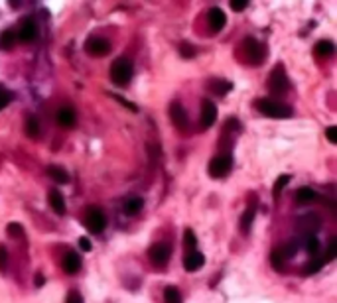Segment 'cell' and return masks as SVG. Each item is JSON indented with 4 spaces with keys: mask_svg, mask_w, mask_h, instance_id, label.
I'll use <instances>...</instances> for the list:
<instances>
[{
    "mask_svg": "<svg viewBox=\"0 0 337 303\" xmlns=\"http://www.w3.org/2000/svg\"><path fill=\"white\" fill-rule=\"evenodd\" d=\"M132 77V63L126 57H118L111 65V79L118 87H126Z\"/></svg>",
    "mask_w": 337,
    "mask_h": 303,
    "instance_id": "cell-1",
    "label": "cell"
},
{
    "mask_svg": "<svg viewBox=\"0 0 337 303\" xmlns=\"http://www.w3.org/2000/svg\"><path fill=\"white\" fill-rule=\"evenodd\" d=\"M256 107H258V110H260L264 116H268V118H290V116H292V108H290V107L280 105V103H276V101H272V99H260V101L256 103Z\"/></svg>",
    "mask_w": 337,
    "mask_h": 303,
    "instance_id": "cell-2",
    "label": "cell"
},
{
    "mask_svg": "<svg viewBox=\"0 0 337 303\" xmlns=\"http://www.w3.org/2000/svg\"><path fill=\"white\" fill-rule=\"evenodd\" d=\"M243 53H245V59L250 63V65H260L266 57V49L264 45L254 40V38H247L243 42Z\"/></svg>",
    "mask_w": 337,
    "mask_h": 303,
    "instance_id": "cell-3",
    "label": "cell"
},
{
    "mask_svg": "<svg viewBox=\"0 0 337 303\" xmlns=\"http://www.w3.org/2000/svg\"><path fill=\"white\" fill-rule=\"evenodd\" d=\"M268 91L272 95H284L288 91V77L282 65H276L268 75Z\"/></svg>",
    "mask_w": 337,
    "mask_h": 303,
    "instance_id": "cell-4",
    "label": "cell"
},
{
    "mask_svg": "<svg viewBox=\"0 0 337 303\" xmlns=\"http://www.w3.org/2000/svg\"><path fill=\"white\" fill-rule=\"evenodd\" d=\"M85 224H87V229H89L91 233L99 235V233H103V231L107 229V216H105V213H103L101 209L91 207V209L87 211V215H85Z\"/></svg>",
    "mask_w": 337,
    "mask_h": 303,
    "instance_id": "cell-5",
    "label": "cell"
},
{
    "mask_svg": "<svg viewBox=\"0 0 337 303\" xmlns=\"http://www.w3.org/2000/svg\"><path fill=\"white\" fill-rule=\"evenodd\" d=\"M319 226H321V220L317 215L310 213L306 216H300L298 222H296V229L302 237H315V233L319 231Z\"/></svg>",
    "mask_w": 337,
    "mask_h": 303,
    "instance_id": "cell-6",
    "label": "cell"
},
{
    "mask_svg": "<svg viewBox=\"0 0 337 303\" xmlns=\"http://www.w3.org/2000/svg\"><path fill=\"white\" fill-rule=\"evenodd\" d=\"M231 168H233L231 154H221V156H217V158L211 160V164H209L207 170H209V175L211 177H223V175H227L231 172Z\"/></svg>",
    "mask_w": 337,
    "mask_h": 303,
    "instance_id": "cell-7",
    "label": "cell"
},
{
    "mask_svg": "<svg viewBox=\"0 0 337 303\" xmlns=\"http://www.w3.org/2000/svg\"><path fill=\"white\" fill-rule=\"evenodd\" d=\"M148 256H150V260H152L156 266H164V264H168V260H170V256H172V246L166 244V242H156V244L150 246Z\"/></svg>",
    "mask_w": 337,
    "mask_h": 303,
    "instance_id": "cell-8",
    "label": "cell"
},
{
    "mask_svg": "<svg viewBox=\"0 0 337 303\" xmlns=\"http://www.w3.org/2000/svg\"><path fill=\"white\" fill-rule=\"evenodd\" d=\"M217 120V107L209 99H203L201 103V128H209Z\"/></svg>",
    "mask_w": 337,
    "mask_h": 303,
    "instance_id": "cell-9",
    "label": "cell"
},
{
    "mask_svg": "<svg viewBox=\"0 0 337 303\" xmlns=\"http://www.w3.org/2000/svg\"><path fill=\"white\" fill-rule=\"evenodd\" d=\"M87 53L93 57H105L111 53V43L105 38H91L87 42Z\"/></svg>",
    "mask_w": 337,
    "mask_h": 303,
    "instance_id": "cell-10",
    "label": "cell"
},
{
    "mask_svg": "<svg viewBox=\"0 0 337 303\" xmlns=\"http://www.w3.org/2000/svg\"><path fill=\"white\" fill-rule=\"evenodd\" d=\"M170 118H172V122H174L180 130H185V128H187L189 118H187V112H185V108L181 107V103L174 101V103L170 105Z\"/></svg>",
    "mask_w": 337,
    "mask_h": 303,
    "instance_id": "cell-11",
    "label": "cell"
},
{
    "mask_svg": "<svg viewBox=\"0 0 337 303\" xmlns=\"http://www.w3.org/2000/svg\"><path fill=\"white\" fill-rule=\"evenodd\" d=\"M61 268H63L65 274H69V276L77 274L81 270V256L75 254V252H67L63 256V260H61Z\"/></svg>",
    "mask_w": 337,
    "mask_h": 303,
    "instance_id": "cell-12",
    "label": "cell"
},
{
    "mask_svg": "<svg viewBox=\"0 0 337 303\" xmlns=\"http://www.w3.org/2000/svg\"><path fill=\"white\" fill-rule=\"evenodd\" d=\"M55 118H57L59 126H63V128H73L75 122H77V112L71 107H61L57 110V116Z\"/></svg>",
    "mask_w": 337,
    "mask_h": 303,
    "instance_id": "cell-13",
    "label": "cell"
},
{
    "mask_svg": "<svg viewBox=\"0 0 337 303\" xmlns=\"http://www.w3.org/2000/svg\"><path fill=\"white\" fill-rule=\"evenodd\" d=\"M18 36V40L20 42H34L36 40V36H38V26H36V22L34 20H26V22H22V26H20V32L16 34Z\"/></svg>",
    "mask_w": 337,
    "mask_h": 303,
    "instance_id": "cell-14",
    "label": "cell"
},
{
    "mask_svg": "<svg viewBox=\"0 0 337 303\" xmlns=\"http://www.w3.org/2000/svg\"><path fill=\"white\" fill-rule=\"evenodd\" d=\"M205 264V256L201 252H187L183 258V266L187 272H197L199 268H203Z\"/></svg>",
    "mask_w": 337,
    "mask_h": 303,
    "instance_id": "cell-15",
    "label": "cell"
},
{
    "mask_svg": "<svg viewBox=\"0 0 337 303\" xmlns=\"http://www.w3.org/2000/svg\"><path fill=\"white\" fill-rule=\"evenodd\" d=\"M207 20H209V26H211L213 32H221L225 22H227V16H225V12L221 8H211L209 14H207Z\"/></svg>",
    "mask_w": 337,
    "mask_h": 303,
    "instance_id": "cell-16",
    "label": "cell"
},
{
    "mask_svg": "<svg viewBox=\"0 0 337 303\" xmlns=\"http://www.w3.org/2000/svg\"><path fill=\"white\" fill-rule=\"evenodd\" d=\"M207 89H209L213 95H217V97H225V95L231 91V83L225 81V79H211V81L207 83Z\"/></svg>",
    "mask_w": 337,
    "mask_h": 303,
    "instance_id": "cell-17",
    "label": "cell"
},
{
    "mask_svg": "<svg viewBox=\"0 0 337 303\" xmlns=\"http://www.w3.org/2000/svg\"><path fill=\"white\" fill-rule=\"evenodd\" d=\"M47 203H49V207H51V211L53 213H57V215H65V201H63V197H61V193L59 191H49V195H47Z\"/></svg>",
    "mask_w": 337,
    "mask_h": 303,
    "instance_id": "cell-18",
    "label": "cell"
},
{
    "mask_svg": "<svg viewBox=\"0 0 337 303\" xmlns=\"http://www.w3.org/2000/svg\"><path fill=\"white\" fill-rule=\"evenodd\" d=\"M47 175H49L55 183H59V185L69 183V173H67L63 168H59V166H49V168H47Z\"/></svg>",
    "mask_w": 337,
    "mask_h": 303,
    "instance_id": "cell-19",
    "label": "cell"
},
{
    "mask_svg": "<svg viewBox=\"0 0 337 303\" xmlns=\"http://www.w3.org/2000/svg\"><path fill=\"white\" fill-rule=\"evenodd\" d=\"M142 207H144V201L140 197H130L124 203V213L126 215H138L142 211Z\"/></svg>",
    "mask_w": 337,
    "mask_h": 303,
    "instance_id": "cell-20",
    "label": "cell"
},
{
    "mask_svg": "<svg viewBox=\"0 0 337 303\" xmlns=\"http://www.w3.org/2000/svg\"><path fill=\"white\" fill-rule=\"evenodd\" d=\"M26 134L30 138H40L42 134V124L38 120V116H28L26 118Z\"/></svg>",
    "mask_w": 337,
    "mask_h": 303,
    "instance_id": "cell-21",
    "label": "cell"
},
{
    "mask_svg": "<svg viewBox=\"0 0 337 303\" xmlns=\"http://www.w3.org/2000/svg\"><path fill=\"white\" fill-rule=\"evenodd\" d=\"M333 51H335V45L329 40H321L315 43V55H319V57H329V55H333Z\"/></svg>",
    "mask_w": 337,
    "mask_h": 303,
    "instance_id": "cell-22",
    "label": "cell"
},
{
    "mask_svg": "<svg viewBox=\"0 0 337 303\" xmlns=\"http://www.w3.org/2000/svg\"><path fill=\"white\" fill-rule=\"evenodd\" d=\"M16 40H18V36H16L14 30H4L2 34H0V47H2V49H10V47H14Z\"/></svg>",
    "mask_w": 337,
    "mask_h": 303,
    "instance_id": "cell-23",
    "label": "cell"
},
{
    "mask_svg": "<svg viewBox=\"0 0 337 303\" xmlns=\"http://www.w3.org/2000/svg\"><path fill=\"white\" fill-rule=\"evenodd\" d=\"M314 199H315V191H314L312 187H300L298 193H296V201H298L300 205H306V203H310V201H314Z\"/></svg>",
    "mask_w": 337,
    "mask_h": 303,
    "instance_id": "cell-24",
    "label": "cell"
},
{
    "mask_svg": "<svg viewBox=\"0 0 337 303\" xmlns=\"http://www.w3.org/2000/svg\"><path fill=\"white\" fill-rule=\"evenodd\" d=\"M325 264H327V262H325L323 258H315V260H312L308 266H304V274H306V276H312V274L319 272V270H321Z\"/></svg>",
    "mask_w": 337,
    "mask_h": 303,
    "instance_id": "cell-25",
    "label": "cell"
},
{
    "mask_svg": "<svg viewBox=\"0 0 337 303\" xmlns=\"http://www.w3.org/2000/svg\"><path fill=\"white\" fill-rule=\"evenodd\" d=\"M284 262H286V258H284L282 250H280V248H274V250H272V254H270V264H272V268L282 270Z\"/></svg>",
    "mask_w": 337,
    "mask_h": 303,
    "instance_id": "cell-26",
    "label": "cell"
},
{
    "mask_svg": "<svg viewBox=\"0 0 337 303\" xmlns=\"http://www.w3.org/2000/svg\"><path fill=\"white\" fill-rule=\"evenodd\" d=\"M252 218H254V207H248V209L243 213V216H241V229H243V231H248V229H250Z\"/></svg>",
    "mask_w": 337,
    "mask_h": 303,
    "instance_id": "cell-27",
    "label": "cell"
},
{
    "mask_svg": "<svg viewBox=\"0 0 337 303\" xmlns=\"http://www.w3.org/2000/svg\"><path fill=\"white\" fill-rule=\"evenodd\" d=\"M290 179H292V177H290V173H284V175H280V177L276 179V183H274V187H272L274 197H278V195L282 193V189H284V187L290 183Z\"/></svg>",
    "mask_w": 337,
    "mask_h": 303,
    "instance_id": "cell-28",
    "label": "cell"
},
{
    "mask_svg": "<svg viewBox=\"0 0 337 303\" xmlns=\"http://www.w3.org/2000/svg\"><path fill=\"white\" fill-rule=\"evenodd\" d=\"M302 246H304L310 254H315V252L319 250V240H317V237H304Z\"/></svg>",
    "mask_w": 337,
    "mask_h": 303,
    "instance_id": "cell-29",
    "label": "cell"
},
{
    "mask_svg": "<svg viewBox=\"0 0 337 303\" xmlns=\"http://www.w3.org/2000/svg\"><path fill=\"white\" fill-rule=\"evenodd\" d=\"M164 301L166 303H181V295L176 287H166L164 291Z\"/></svg>",
    "mask_w": 337,
    "mask_h": 303,
    "instance_id": "cell-30",
    "label": "cell"
},
{
    "mask_svg": "<svg viewBox=\"0 0 337 303\" xmlns=\"http://www.w3.org/2000/svg\"><path fill=\"white\" fill-rule=\"evenodd\" d=\"M282 254H284V258L288 260V258H294L296 254H298V242H290V244H284L282 248Z\"/></svg>",
    "mask_w": 337,
    "mask_h": 303,
    "instance_id": "cell-31",
    "label": "cell"
},
{
    "mask_svg": "<svg viewBox=\"0 0 337 303\" xmlns=\"http://www.w3.org/2000/svg\"><path fill=\"white\" fill-rule=\"evenodd\" d=\"M183 244H185V248H189V250H193V248H195L197 238H195V235H193V231H191V229H187V231H185V235H183Z\"/></svg>",
    "mask_w": 337,
    "mask_h": 303,
    "instance_id": "cell-32",
    "label": "cell"
},
{
    "mask_svg": "<svg viewBox=\"0 0 337 303\" xmlns=\"http://www.w3.org/2000/svg\"><path fill=\"white\" fill-rule=\"evenodd\" d=\"M335 256H337V240L331 238V242H329V246H327V254L323 256V260L329 262V260H333Z\"/></svg>",
    "mask_w": 337,
    "mask_h": 303,
    "instance_id": "cell-33",
    "label": "cell"
},
{
    "mask_svg": "<svg viewBox=\"0 0 337 303\" xmlns=\"http://www.w3.org/2000/svg\"><path fill=\"white\" fill-rule=\"evenodd\" d=\"M8 233H10L14 238L24 237V229H22V224H18V222H10V224H8Z\"/></svg>",
    "mask_w": 337,
    "mask_h": 303,
    "instance_id": "cell-34",
    "label": "cell"
},
{
    "mask_svg": "<svg viewBox=\"0 0 337 303\" xmlns=\"http://www.w3.org/2000/svg\"><path fill=\"white\" fill-rule=\"evenodd\" d=\"M6 266H8V250H6V246L0 244V272H4Z\"/></svg>",
    "mask_w": 337,
    "mask_h": 303,
    "instance_id": "cell-35",
    "label": "cell"
},
{
    "mask_svg": "<svg viewBox=\"0 0 337 303\" xmlns=\"http://www.w3.org/2000/svg\"><path fill=\"white\" fill-rule=\"evenodd\" d=\"M180 53H181L183 57H187V59H189V57H193V55H195V47H193V45H189V43H181V45H180Z\"/></svg>",
    "mask_w": 337,
    "mask_h": 303,
    "instance_id": "cell-36",
    "label": "cell"
},
{
    "mask_svg": "<svg viewBox=\"0 0 337 303\" xmlns=\"http://www.w3.org/2000/svg\"><path fill=\"white\" fill-rule=\"evenodd\" d=\"M10 101H12V93H8V91H0V110H2L4 107H8V105H10Z\"/></svg>",
    "mask_w": 337,
    "mask_h": 303,
    "instance_id": "cell-37",
    "label": "cell"
},
{
    "mask_svg": "<svg viewBox=\"0 0 337 303\" xmlns=\"http://www.w3.org/2000/svg\"><path fill=\"white\" fill-rule=\"evenodd\" d=\"M247 6H248L247 0H233L231 2V10H235V12H243Z\"/></svg>",
    "mask_w": 337,
    "mask_h": 303,
    "instance_id": "cell-38",
    "label": "cell"
},
{
    "mask_svg": "<svg viewBox=\"0 0 337 303\" xmlns=\"http://www.w3.org/2000/svg\"><path fill=\"white\" fill-rule=\"evenodd\" d=\"M325 136H327V140H329L331 144H337V128H335V126H329V128L325 130Z\"/></svg>",
    "mask_w": 337,
    "mask_h": 303,
    "instance_id": "cell-39",
    "label": "cell"
},
{
    "mask_svg": "<svg viewBox=\"0 0 337 303\" xmlns=\"http://www.w3.org/2000/svg\"><path fill=\"white\" fill-rule=\"evenodd\" d=\"M65 303H83V299H81V295L77 291H71L69 295H67V301Z\"/></svg>",
    "mask_w": 337,
    "mask_h": 303,
    "instance_id": "cell-40",
    "label": "cell"
},
{
    "mask_svg": "<svg viewBox=\"0 0 337 303\" xmlns=\"http://www.w3.org/2000/svg\"><path fill=\"white\" fill-rule=\"evenodd\" d=\"M79 246H81L85 252H89V250H91V240H89V238H81V240H79Z\"/></svg>",
    "mask_w": 337,
    "mask_h": 303,
    "instance_id": "cell-41",
    "label": "cell"
},
{
    "mask_svg": "<svg viewBox=\"0 0 337 303\" xmlns=\"http://www.w3.org/2000/svg\"><path fill=\"white\" fill-rule=\"evenodd\" d=\"M34 281H36V285H38V287H40V285H44V276H42V274H38Z\"/></svg>",
    "mask_w": 337,
    "mask_h": 303,
    "instance_id": "cell-42",
    "label": "cell"
},
{
    "mask_svg": "<svg viewBox=\"0 0 337 303\" xmlns=\"http://www.w3.org/2000/svg\"><path fill=\"white\" fill-rule=\"evenodd\" d=\"M0 91H2V89H0Z\"/></svg>",
    "mask_w": 337,
    "mask_h": 303,
    "instance_id": "cell-43",
    "label": "cell"
}]
</instances>
